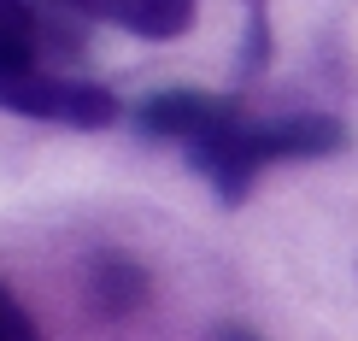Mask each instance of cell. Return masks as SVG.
<instances>
[{
	"mask_svg": "<svg viewBox=\"0 0 358 341\" xmlns=\"http://www.w3.org/2000/svg\"><path fill=\"white\" fill-rule=\"evenodd\" d=\"M188 24H194V0H129L124 18H117V29H129L141 41H176L188 36Z\"/></svg>",
	"mask_w": 358,
	"mask_h": 341,
	"instance_id": "obj_6",
	"label": "cell"
},
{
	"mask_svg": "<svg viewBox=\"0 0 358 341\" xmlns=\"http://www.w3.org/2000/svg\"><path fill=\"white\" fill-rule=\"evenodd\" d=\"M0 112L36 118V124H65V130H112L124 118V100H117V88L94 77H65L53 65L0 59Z\"/></svg>",
	"mask_w": 358,
	"mask_h": 341,
	"instance_id": "obj_2",
	"label": "cell"
},
{
	"mask_svg": "<svg viewBox=\"0 0 358 341\" xmlns=\"http://www.w3.org/2000/svg\"><path fill=\"white\" fill-rule=\"evenodd\" d=\"M0 341H41L36 330V318L18 306V294H12L6 283H0Z\"/></svg>",
	"mask_w": 358,
	"mask_h": 341,
	"instance_id": "obj_8",
	"label": "cell"
},
{
	"mask_svg": "<svg viewBox=\"0 0 358 341\" xmlns=\"http://www.w3.org/2000/svg\"><path fill=\"white\" fill-rule=\"evenodd\" d=\"M271 71V12H247V36H241V53H235V77L252 83Z\"/></svg>",
	"mask_w": 358,
	"mask_h": 341,
	"instance_id": "obj_7",
	"label": "cell"
},
{
	"mask_svg": "<svg viewBox=\"0 0 358 341\" xmlns=\"http://www.w3.org/2000/svg\"><path fill=\"white\" fill-rule=\"evenodd\" d=\"M88 306H94L100 318H129L147 306V265L117 253V247H100L94 259H88Z\"/></svg>",
	"mask_w": 358,
	"mask_h": 341,
	"instance_id": "obj_5",
	"label": "cell"
},
{
	"mask_svg": "<svg viewBox=\"0 0 358 341\" xmlns=\"http://www.w3.org/2000/svg\"><path fill=\"white\" fill-rule=\"evenodd\" d=\"M48 6H65V12H83V18H100V24H117L129 0H48Z\"/></svg>",
	"mask_w": 358,
	"mask_h": 341,
	"instance_id": "obj_9",
	"label": "cell"
},
{
	"mask_svg": "<svg viewBox=\"0 0 358 341\" xmlns=\"http://www.w3.org/2000/svg\"><path fill=\"white\" fill-rule=\"evenodd\" d=\"M212 341H259V335H252V330H241V323H223Z\"/></svg>",
	"mask_w": 358,
	"mask_h": 341,
	"instance_id": "obj_10",
	"label": "cell"
},
{
	"mask_svg": "<svg viewBox=\"0 0 358 341\" xmlns=\"http://www.w3.org/2000/svg\"><path fill=\"white\" fill-rule=\"evenodd\" d=\"M247 12H264V0H247Z\"/></svg>",
	"mask_w": 358,
	"mask_h": 341,
	"instance_id": "obj_11",
	"label": "cell"
},
{
	"mask_svg": "<svg viewBox=\"0 0 358 341\" xmlns=\"http://www.w3.org/2000/svg\"><path fill=\"white\" fill-rule=\"evenodd\" d=\"M235 112H247L235 95H206V88H159L136 106V136L141 141H171V147H188L206 141L212 130H223Z\"/></svg>",
	"mask_w": 358,
	"mask_h": 341,
	"instance_id": "obj_3",
	"label": "cell"
},
{
	"mask_svg": "<svg viewBox=\"0 0 358 341\" xmlns=\"http://www.w3.org/2000/svg\"><path fill=\"white\" fill-rule=\"evenodd\" d=\"M0 59H29V65H71L83 59V36L41 12L36 0H0Z\"/></svg>",
	"mask_w": 358,
	"mask_h": 341,
	"instance_id": "obj_4",
	"label": "cell"
},
{
	"mask_svg": "<svg viewBox=\"0 0 358 341\" xmlns=\"http://www.w3.org/2000/svg\"><path fill=\"white\" fill-rule=\"evenodd\" d=\"M347 141H352V130L335 112H288V118L235 112L223 130H212L206 141L188 147V165L212 183V195L223 206H241L271 165H282V159H329V153H347Z\"/></svg>",
	"mask_w": 358,
	"mask_h": 341,
	"instance_id": "obj_1",
	"label": "cell"
}]
</instances>
